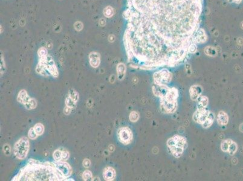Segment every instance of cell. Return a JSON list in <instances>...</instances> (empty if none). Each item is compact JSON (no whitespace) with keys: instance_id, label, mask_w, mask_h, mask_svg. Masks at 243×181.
<instances>
[{"instance_id":"cell-25","label":"cell","mask_w":243,"mask_h":181,"mask_svg":"<svg viewBox=\"0 0 243 181\" xmlns=\"http://www.w3.org/2000/svg\"><path fill=\"white\" fill-rule=\"evenodd\" d=\"M53 156L55 161H62V150L57 149L56 150L53 154Z\"/></svg>"},{"instance_id":"cell-14","label":"cell","mask_w":243,"mask_h":181,"mask_svg":"<svg viewBox=\"0 0 243 181\" xmlns=\"http://www.w3.org/2000/svg\"><path fill=\"white\" fill-rule=\"evenodd\" d=\"M178 97V91L175 88H169L166 96L163 98L170 102H176Z\"/></svg>"},{"instance_id":"cell-19","label":"cell","mask_w":243,"mask_h":181,"mask_svg":"<svg viewBox=\"0 0 243 181\" xmlns=\"http://www.w3.org/2000/svg\"><path fill=\"white\" fill-rule=\"evenodd\" d=\"M214 120V115L212 112H210L206 120V121L202 124V126L205 128H208L211 126V125L213 124Z\"/></svg>"},{"instance_id":"cell-36","label":"cell","mask_w":243,"mask_h":181,"mask_svg":"<svg viewBox=\"0 0 243 181\" xmlns=\"http://www.w3.org/2000/svg\"><path fill=\"white\" fill-rule=\"evenodd\" d=\"M83 166L84 167L88 168L91 166V161L88 159H85L83 161Z\"/></svg>"},{"instance_id":"cell-9","label":"cell","mask_w":243,"mask_h":181,"mask_svg":"<svg viewBox=\"0 0 243 181\" xmlns=\"http://www.w3.org/2000/svg\"><path fill=\"white\" fill-rule=\"evenodd\" d=\"M177 107L176 102H170L165 99H162L161 102V107L163 112L166 113L174 112Z\"/></svg>"},{"instance_id":"cell-38","label":"cell","mask_w":243,"mask_h":181,"mask_svg":"<svg viewBox=\"0 0 243 181\" xmlns=\"http://www.w3.org/2000/svg\"><path fill=\"white\" fill-rule=\"evenodd\" d=\"M100 21H99V24H100V26H104L106 24V21H105V19H101Z\"/></svg>"},{"instance_id":"cell-15","label":"cell","mask_w":243,"mask_h":181,"mask_svg":"<svg viewBox=\"0 0 243 181\" xmlns=\"http://www.w3.org/2000/svg\"><path fill=\"white\" fill-rule=\"evenodd\" d=\"M217 121L221 125H226L229 121L227 114L223 111H220L217 116Z\"/></svg>"},{"instance_id":"cell-2","label":"cell","mask_w":243,"mask_h":181,"mask_svg":"<svg viewBox=\"0 0 243 181\" xmlns=\"http://www.w3.org/2000/svg\"><path fill=\"white\" fill-rule=\"evenodd\" d=\"M32 160L13 180H64L53 164L36 163Z\"/></svg>"},{"instance_id":"cell-1","label":"cell","mask_w":243,"mask_h":181,"mask_svg":"<svg viewBox=\"0 0 243 181\" xmlns=\"http://www.w3.org/2000/svg\"><path fill=\"white\" fill-rule=\"evenodd\" d=\"M203 0H128V57L146 67L175 65L201 42Z\"/></svg>"},{"instance_id":"cell-33","label":"cell","mask_w":243,"mask_h":181,"mask_svg":"<svg viewBox=\"0 0 243 181\" xmlns=\"http://www.w3.org/2000/svg\"><path fill=\"white\" fill-rule=\"evenodd\" d=\"M47 54V50L44 48H41L38 50V55L40 57H43L46 56Z\"/></svg>"},{"instance_id":"cell-32","label":"cell","mask_w":243,"mask_h":181,"mask_svg":"<svg viewBox=\"0 0 243 181\" xmlns=\"http://www.w3.org/2000/svg\"><path fill=\"white\" fill-rule=\"evenodd\" d=\"M69 157H70V154L67 150H62V161H65L68 160Z\"/></svg>"},{"instance_id":"cell-7","label":"cell","mask_w":243,"mask_h":181,"mask_svg":"<svg viewBox=\"0 0 243 181\" xmlns=\"http://www.w3.org/2000/svg\"><path fill=\"white\" fill-rule=\"evenodd\" d=\"M154 78L156 85H164L171 80L172 75L167 70L164 69L154 74Z\"/></svg>"},{"instance_id":"cell-23","label":"cell","mask_w":243,"mask_h":181,"mask_svg":"<svg viewBox=\"0 0 243 181\" xmlns=\"http://www.w3.org/2000/svg\"><path fill=\"white\" fill-rule=\"evenodd\" d=\"M69 96L76 103L78 102L79 99V96L78 93L73 89H70V90L69 91Z\"/></svg>"},{"instance_id":"cell-30","label":"cell","mask_w":243,"mask_h":181,"mask_svg":"<svg viewBox=\"0 0 243 181\" xmlns=\"http://www.w3.org/2000/svg\"><path fill=\"white\" fill-rule=\"evenodd\" d=\"M28 137L30 140H35L36 139V138L38 137V135L36 134V133L35 132L34 128L32 127L30 128V129L29 130L28 132Z\"/></svg>"},{"instance_id":"cell-37","label":"cell","mask_w":243,"mask_h":181,"mask_svg":"<svg viewBox=\"0 0 243 181\" xmlns=\"http://www.w3.org/2000/svg\"><path fill=\"white\" fill-rule=\"evenodd\" d=\"M71 110H72V108L69 107H67V106H66V107H65V109H64V113H65V114L66 115H69V114H70Z\"/></svg>"},{"instance_id":"cell-34","label":"cell","mask_w":243,"mask_h":181,"mask_svg":"<svg viewBox=\"0 0 243 181\" xmlns=\"http://www.w3.org/2000/svg\"><path fill=\"white\" fill-rule=\"evenodd\" d=\"M3 151L4 153H5L6 155L9 156L10 155V153H11V150H10V147L8 144H5L3 147Z\"/></svg>"},{"instance_id":"cell-8","label":"cell","mask_w":243,"mask_h":181,"mask_svg":"<svg viewBox=\"0 0 243 181\" xmlns=\"http://www.w3.org/2000/svg\"><path fill=\"white\" fill-rule=\"evenodd\" d=\"M209 112V111L205 110V108H198L194 113L193 119L195 122L202 124L207 119Z\"/></svg>"},{"instance_id":"cell-13","label":"cell","mask_w":243,"mask_h":181,"mask_svg":"<svg viewBox=\"0 0 243 181\" xmlns=\"http://www.w3.org/2000/svg\"><path fill=\"white\" fill-rule=\"evenodd\" d=\"M30 99L31 97L29 96L27 91L24 89L20 90L19 93L18 94V97H17L18 102L22 104H23L24 105L26 104Z\"/></svg>"},{"instance_id":"cell-4","label":"cell","mask_w":243,"mask_h":181,"mask_svg":"<svg viewBox=\"0 0 243 181\" xmlns=\"http://www.w3.org/2000/svg\"><path fill=\"white\" fill-rule=\"evenodd\" d=\"M132 132L128 127L120 128L117 132V137L119 141L124 144L128 145L132 141Z\"/></svg>"},{"instance_id":"cell-6","label":"cell","mask_w":243,"mask_h":181,"mask_svg":"<svg viewBox=\"0 0 243 181\" xmlns=\"http://www.w3.org/2000/svg\"><path fill=\"white\" fill-rule=\"evenodd\" d=\"M41 58V60L39 63H41L46 67V68L49 71V72L52 76L56 78L58 77L59 75L58 71L52 58L49 56H46Z\"/></svg>"},{"instance_id":"cell-21","label":"cell","mask_w":243,"mask_h":181,"mask_svg":"<svg viewBox=\"0 0 243 181\" xmlns=\"http://www.w3.org/2000/svg\"><path fill=\"white\" fill-rule=\"evenodd\" d=\"M33 128H34V130H35V132L38 135V136L42 135L44 132V129H44V125L42 123H36L34 126Z\"/></svg>"},{"instance_id":"cell-24","label":"cell","mask_w":243,"mask_h":181,"mask_svg":"<svg viewBox=\"0 0 243 181\" xmlns=\"http://www.w3.org/2000/svg\"><path fill=\"white\" fill-rule=\"evenodd\" d=\"M82 177H83V179L85 181L93 180V177L92 173L88 170H86L83 171V174H82Z\"/></svg>"},{"instance_id":"cell-3","label":"cell","mask_w":243,"mask_h":181,"mask_svg":"<svg viewBox=\"0 0 243 181\" xmlns=\"http://www.w3.org/2000/svg\"><path fill=\"white\" fill-rule=\"evenodd\" d=\"M30 148L29 139L23 137L19 139L15 144L13 153L18 160H23L27 157Z\"/></svg>"},{"instance_id":"cell-27","label":"cell","mask_w":243,"mask_h":181,"mask_svg":"<svg viewBox=\"0 0 243 181\" xmlns=\"http://www.w3.org/2000/svg\"><path fill=\"white\" fill-rule=\"evenodd\" d=\"M65 104L66 106H67L69 107H70L72 109L74 108L76 106V102H75L74 100H73L69 96L67 97L65 99Z\"/></svg>"},{"instance_id":"cell-31","label":"cell","mask_w":243,"mask_h":181,"mask_svg":"<svg viewBox=\"0 0 243 181\" xmlns=\"http://www.w3.org/2000/svg\"><path fill=\"white\" fill-rule=\"evenodd\" d=\"M237 150V146L236 144L234 142H232V143L230 144L229 148V150L228 152L229 153L230 155H233Z\"/></svg>"},{"instance_id":"cell-22","label":"cell","mask_w":243,"mask_h":181,"mask_svg":"<svg viewBox=\"0 0 243 181\" xmlns=\"http://www.w3.org/2000/svg\"><path fill=\"white\" fill-rule=\"evenodd\" d=\"M25 107L28 109V110H32V109H34L37 106V102L36 100L33 99V98H31L29 101L24 104Z\"/></svg>"},{"instance_id":"cell-26","label":"cell","mask_w":243,"mask_h":181,"mask_svg":"<svg viewBox=\"0 0 243 181\" xmlns=\"http://www.w3.org/2000/svg\"><path fill=\"white\" fill-rule=\"evenodd\" d=\"M232 141L230 140H226L223 141L222 143V145H221V148H222V150L225 152H228L229 146L230 144L232 143Z\"/></svg>"},{"instance_id":"cell-28","label":"cell","mask_w":243,"mask_h":181,"mask_svg":"<svg viewBox=\"0 0 243 181\" xmlns=\"http://www.w3.org/2000/svg\"><path fill=\"white\" fill-rule=\"evenodd\" d=\"M103 14L106 17H112L114 14V10L112 7L108 6L103 10Z\"/></svg>"},{"instance_id":"cell-5","label":"cell","mask_w":243,"mask_h":181,"mask_svg":"<svg viewBox=\"0 0 243 181\" xmlns=\"http://www.w3.org/2000/svg\"><path fill=\"white\" fill-rule=\"evenodd\" d=\"M54 167L58 172L64 178L69 177L72 173V170L70 166L65 161H55L52 163Z\"/></svg>"},{"instance_id":"cell-12","label":"cell","mask_w":243,"mask_h":181,"mask_svg":"<svg viewBox=\"0 0 243 181\" xmlns=\"http://www.w3.org/2000/svg\"><path fill=\"white\" fill-rule=\"evenodd\" d=\"M100 54L97 52H92L89 55V60L90 65L96 68H97L100 62Z\"/></svg>"},{"instance_id":"cell-11","label":"cell","mask_w":243,"mask_h":181,"mask_svg":"<svg viewBox=\"0 0 243 181\" xmlns=\"http://www.w3.org/2000/svg\"><path fill=\"white\" fill-rule=\"evenodd\" d=\"M202 93V88L199 85H194L190 89V96L192 100H196L199 98Z\"/></svg>"},{"instance_id":"cell-17","label":"cell","mask_w":243,"mask_h":181,"mask_svg":"<svg viewBox=\"0 0 243 181\" xmlns=\"http://www.w3.org/2000/svg\"><path fill=\"white\" fill-rule=\"evenodd\" d=\"M117 77L119 80H122L124 79L126 74V66L123 63H119L117 67Z\"/></svg>"},{"instance_id":"cell-18","label":"cell","mask_w":243,"mask_h":181,"mask_svg":"<svg viewBox=\"0 0 243 181\" xmlns=\"http://www.w3.org/2000/svg\"><path fill=\"white\" fill-rule=\"evenodd\" d=\"M168 148L170 150L171 153L176 157H180L183 152V148L180 147L174 146L172 147H168Z\"/></svg>"},{"instance_id":"cell-29","label":"cell","mask_w":243,"mask_h":181,"mask_svg":"<svg viewBox=\"0 0 243 181\" xmlns=\"http://www.w3.org/2000/svg\"><path fill=\"white\" fill-rule=\"evenodd\" d=\"M129 118L131 122H136L139 118V113L136 111H132L130 113Z\"/></svg>"},{"instance_id":"cell-20","label":"cell","mask_w":243,"mask_h":181,"mask_svg":"<svg viewBox=\"0 0 243 181\" xmlns=\"http://www.w3.org/2000/svg\"><path fill=\"white\" fill-rule=\"evenodd\" d=\"M198 104L200 106L198 108H205L208 104V99L206 96H200L198 99Z\"/></svg>"},{"instance_id":"cell-16","label":"cell","mask_w":243,"mask_h":181,"mask_svg":"<svg viewBox=\"0 0 243 181\" xmlns=\"http://www.w3.org/2000/svg\"><path fill=\"white\" fill-rule=\"evenodd\" d=\"M172 138L174 139L175 143V146H178V147H180L182 148H185L186 144V140L185 137H182V136L180 135H174V137H172Z\"/></svg>"},{"instance_id":"cell-10","label":"cell","mask_w":243,"mask_h":181,"mask_svg":"<svg viewBox=\"0 0 243 181\" xmlns=\"http://www.w3.org/2000/svg\"><path fill=\"white\" fill-rule=\"evenodd\" d=\"M116 176L115 170L112 167H106L103 171V177L105 180L112 181L113 180Z\"/></svg>"},{"instance_id":"cell-35","label":"cell","mask_w":243,"mask_h":181,"mask_svg":"<svg viewBox=\"0 0 243 181\" xmlns=\"http://www.w3.org/2000/svg\"><path fill=\"white\" fill-rule=\"evenodd\" d=\"M75 28L78 31L81 30L82 29V28H83V24H82V22H78V21L76 22V23L75 24Z\"/></svg>"}]
</instances>
